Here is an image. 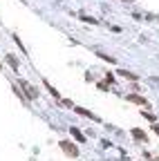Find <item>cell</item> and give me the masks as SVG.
<instances>
[{"instance_id": "obj_1", "label": "cell", "mask_w": 159, "mask_h": 161, "mask_svg": "<svg viewBox=\"0 0 159 161\" xmlns=\"http://www.w3.org/2000/svg\"><path fill=\"white\" fill-rule=\"evenodd\" d=\"M58 146H61V150H63L67 157H72V159H76V157H78V148H76L72 141H65V139H63V141L58 143Z\"/></svg>"}, {"instance_id": "obj_2", "label": "cell", "mask_w": 159, "mask_h": 161, "mask_svg": "<svg viewBox=\"0 0 159 161\" xmlns=\"http://www.w3.org/2000/svg\"><path fill=\"white\" fill-rule=\"evenodd\" d=\"M18 85H20V90L25 92V96H27V99H29V101H34V99H36V96H38V92H36V87H31V85L27 83V80H20Z\"/></svg>"}, {"instance_id": "obj_3", "label": "cell", "mask_w": 159, "mask_h": 161, "mask_svg": "<svg viewBox=\"0 0 159 161\" xmlns=\"http://www.w3.org/2000/svg\"><path fill=\"white\" fill-rule=\"evenodd\" d=\"M132 136H134L137 141H141V143H146V141H148V134H146L144 130H139V128H132Z\"/></svg>"}, {"instance_id": "obj_4", "label": "cell", "mask_w": 159, "mask_h": 161, "mask_svg": "<svg viewBox=\"0 0 159 161\" xmlns=\"http://www.w3.org/2000/svg\"><path fill=\"white\" fill-rule=\"evenodd\" d=\"M128 101H130V103H137V105H148V101H146L144 96H137V94H130Z\"/></svg>"}, {"instance_id": "obj_5", "label": "cell", "mask_w": 159, "mask_h": 161, "mask_svg": "<svg viewBox=\"0 0 159 161\" xmlns=\"http://www.w3.org/2000/svg\"><path fill=\"white\" fill-rule=\"evenodd\" d=\"M5 58H7V63L11 65V70H14V72H18V58H16L14 54H7Z\"/></svg>"}, {"instance_id": "obj_6", "label": "cell", "mask_w": 159, "mask_h": 161, "mask_svg": "<svg viewBox=\"0 0 159 161\" xmlns=\"http://www.w3.org/2000/svg\"><path fill=\"white\" fill-rule=\"evenodd\" d=\"M74 110H76V114H81V117H88V119H92V121H99L92 112H88V110H85V107H74Z\"/></svg>"}, {"instance_id": "obj_7", "label": "cell", "mask_w": 159, "mask_h": 161, "mask_svg": "<svg viewBox=\"0 0 159 161\" xmlns=\"http://www.w3.org/2000/svg\"><path fill=\"white\" fill-rule=\"evenodd\" d=\"M70 132H72V136H74V139H76V141H81V143L85 141V136H83V132H81V130H78V128H70Z\"/></svg>"}, {"instance_id": "obj_8", "label": "cell", "mask_w": 159, "mask_h": 161, "mask_svg": "<svg viewBox=\"0 0 159 161\" xmlns=\"http://www.w3.org/2000/svg\"><path fill=\"white\" fill-rule=\"evenodd\" d=\"M119 74H121L123 78H130V80H137L139 78L137 74H132V72H128V70H119Z\"/></svg>"}, {"instance_id": "obj_9", "label": "cell", "mask_w": 159, "mask_h": 161, "mask_svg": "<svg viewBox=\"0 0 159 161\" xmlns=\"http://www.w3.org/2000/svg\"><path fill=\"white\" fill-rule=\"evenodd\" d=\"M45 87H47V90H49V94H52V96H56V99H58V92H56V90L52 87V85H49V83H47V80H45Z\"/></svg>"}, {"instance_id": "obj_10", "label": "cell", "mask_w": 159, "mask_h": 161, "mask_svg": "<svg viewBox=\"0 0 159 161\" xmlns=\"http://www.w3.org/2000/svg\"><path fill=\"white\" fill-rule=\"evenodd\" d=\"M81 20H85V22H92V25H96V20H94V18H90V16H81Z\"/></svg>"}, {"instance_id": "obj_11", "label": "cell", "mask_w": 159, "mask_h": 161, "mask_svg": "<svg viewBox=\"0 0 159 161\" xmlns=\"http://www.w3.org/2000/svg\"><path fill=\"white\" fill-rule=\"evenodd\" d=\"M152 130H155L157 134H159V123H155V125H152Z\"/></svg>"}, {"instance_id": "obj_12", "label": "cell", "mask_w": 159, "mask_h": 161, "mask_svg": "<svg viewBox=\"0 0 159 161\" xmlns=\"http://www.w3.org/2000/svg\"><path fill=\"white\" fill-rule=\"evenodd\" d=\"M123 2H132V0H123Z\"/></svg>"}, {"instance_id": "obj_13", "label": "cell", "mask_w": 159, "mask_h": 161, "mask_svg": "<svg viewBox=\"0 0 159 161\" xmlns=\"http://www.w3.org/2000/svg\"><path fill=\"white\" fill-rule=\"evenodd\" d=\"M0 70H2V63H0Z\"/></svg>"}]
</instances>
